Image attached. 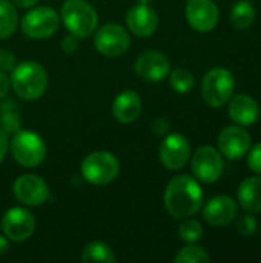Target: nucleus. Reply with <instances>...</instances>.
Listing matches in <instances>:
<instances>
[{
  "mask_svg": "<svg viewBox=\"0 0 261 263\" xmlns=\"http://www.w3.org/2000/svg\"><path fill=\"white\" fill-rule=\"evenodd\" d=\"M165 206L174 219L197 214L203 206V191L198 182L186 174L171 179L165 190Z\"/></svg>",
  "mask_w": 261,
  "mask_h": 263,
  "instance_id": "1",
  "label": "nucleus"
},
{
  "mask_svg": "<svg viewBox=\"0 0 261 263\" xmlns=\"http://www.w3.org/2000/svg\"><path fill=\"white\" fill-rule=\"evenodd\" d=\"M11 86L23 100H37L48 88V74L37 62H22L11 71Z\"/></svg>",
  "mask_w": 261,
  "mask_h": 263,
  "instance_id": "2",
  "label": "nucleus"
},
{
  "mask_svg": "<svg viewBox=\"0 0 261 263\" xmlns=\"http://www.w3.org/2000/svg\"><path fill=\"white\" fill-rule=\"evenodd\" d=\"M62 18L66 29L77 39L91 35L98 25L95 9L85 0H66L62 6Z\"/></svg>",
  "mask_w": 261,
  "mask_h": 263,
  "instance_id": "3",
  "label": "nucleus"
},
{
  "mask_svg": "<svg viewBox=\"0 0 261 263\" xmlns=\"http://www.w3.org/2000/svg\"><path fill=\"white\" fill-rule=\"evenodd\" d=\"M234 88L235 79L229 69L212 68L211 71L206 72L202 82V96L209 106L222 108L231 100Z\"/></svg>",
  "mask_w": 261,
  "mask_h": 263,
  "instance_id": "4",
  "label": "nucleus"
},
{
  "mask_svg": "<svg viewBox=\"0 0 261 263\" xmlns=\"http://www.w3.org/2000/svg\"><path fill=\"white\" fill-rule=\"evenodd\" d=\"M14 160L25 168L38 166L46 156V145L43 139L32 131L18 129L9 143Z\"/></svg>",
  "mask_w": 261,
  "mask_h": 263,
  "instance_id": "5",
  "label": "nucleus"
},
{
  "mask_svg": "<svg viewBox=\"0 0 261 263\" xmlns=\"http://www.w3.org/2000/svg\"><path fill=\"white\" fill-rule=\"evenodd\" d=\"M120 163L117 157L108 151L91 153L82 162V176L92 185H108L117 179Z\"/></svg>",
  "mask_w": 261,
  "mask_h": 263,
  "instance_id": "6",
  "label": "nucleus"
},
{
  "mask_svg": "<svg viewBox=\"0 0 261 263\" xmlns=\"http://www.w3.org/2000/svg\"><path fill=\"white\" fill-rule=\"evenodd\" d=\"M60 25L58 14L48 6H38L26 12L22 18V31L31 39L51 37Z\"/></svg>",
  "mask_w": 261,
  "mask_h": 263,
  "instance_id": "7",
  "label": "nucleus"
},
{
  "mask_svg": "<svg viewBox=\"0 0 261 263\" xmlns=\"http://www.w3.org/2000/svg\"><path fill=\"white\" fill-rule=\"evenodd\" d=\"M191 168H192L194 176L200 182L214 183L222 177L225 163H223V157L220 151L206 145V146H200L194 153L192 160H191Z\"/></svg>",
  "mask_w": 261,
  "mask_h": 263,
  "instance_id": "8",
  "label": "nucleus"
},
{
  "mask_svg": "<svg viewBox=\"0 0 261 263\" xmlns=\"http://www.w3.org/2000/svg\"><path fill=\"white\" fill-rule=\"evenodd\" d=\"M94 45L97 51L106 57H118L125 54L131 45V39L128 31L118 23L103 25L94 39Z\"/></svg>",
  "mask_w": 261,
  "mask_h": 263,
  "instance_id": "9",
  "label": "nucleus"
},
{
  "mask_svg": "<svg viewBox=\"0 0 261 263\" xmlns=\"http://www.w3.org/2000/svg\"><path fill=\"white\" fill-rule=\"evenodd\" d=\"M35 228V219L31 211L14 206L8 210L2 219V230L5 236L12 242L28 240Z\"/></svg>",
  "mask_w": 261,
  "mask_h": 263,
  "instance_id": "10",
  "label": "nucleus"
},
{
  "mask_svg": "<svg viewBox=\"0 0 261 263\" xmlns=\"http://www.w3.org/2000/svg\"><path fill=\"white\" fill-rule=\"evenodd\" d=\"M189 159H191L189 140L178 133H172L166 136V139L160 146L162 163L171 171H178L186 166Z\"/></svg>",
  "mask_w": 261,
  "mask_h": 263,
  "instance_id": "11",
  "label": "nucleus"
},
{
  "mask_svg": "<svg viewBox=\"0 0 261 263\" xmlns=\"http://www.w3.org/2000/svg\"><path fill=\"white\" fill-rule=\"evenodd\" d=\"M217 142L220 153L229 160H240L251 149V136L240 125L226 126L220 133Z\"/></svg>",
  "mask_w": 261,
  "mask_h": 263,
  "instance_id": "12",
  "label": "nucleus"
},
{
  "mask_svg": "<svg viewBox=\"0 0 261 263\" xmlns=\"http://www.w3.org/2000/svg\"><path fill=\"white\" fill-rule=\"evenodd\" d=\"M14 196L28 206H38L43 205L49 199V188L46 182L34 174L20 176L14 182Z\"/></svg>",
  "mask_w": 261,
  "mask_h": 263,
  "instance_id": "13",
  "label": "nucleus"
},
{
  "mask_svg": "<svg viewBox=\"0 0 261 263\" xmlns=\"http://www.w3.org/2000/svg\"><path fill=\"white\" fill-rule=\"evenodd\" d=\"M218 8L212 0H188V23L198 32H209L218 23Z\"/></svg>",
  "mask_w": 261,
  "mask_h": 263,
  "instance_id": "14",
  "label": "nucleus"
},
{
  "mask_svg": "<svg viewBox=\"0 0 261 263\" xmlns=\"http://www.w3.org/2000/svg\"><path fill=\"white\" fill-rule=\"evenodd\" d=\"M135 72L146 82H162L171 72V63L158 51H145L135 60Z\"/></svg>",
  "mask_w": 261,
  "mask_h": 263,
  "instance_id": "15",
  "label": "nucleus"
},
{
  "mask_svg": "<svg viewBox=\"0 0 261 263\" xmlns=\"http://www.w3.org/2000/svg\"><path fill=\"white\" fill-rule=\"evenodd\" d=\"M203 208L205 220L212 227H226L238 214L237 202L229 196H217L206 202Z\"/></svg>",
  "mask_w": 261,
  "mask_h": 263,
  "instance_id": "16",
  "label": "nucleus"
},
{
  "mask_svg": "<svg viewBox=\"0 0 261 263\" xmlns=\"http://www.w3.org/2000/svg\"><path fill=\"white\" fill-rule=\"evenodd\" d=\"M128 28L138 37H149L157 31L158 15L148 5H135L128 11L126 15Z\"/></svg>",
  "mask_w": 261,
  "mask_h": 263,
  "instance_id": "17",
  "label": "nucleus"
},
{
  "mask_svg": "<svg viewBox=\"0 0 261 263\" xmlns=\"http://www.w3.org/2000/svg\"><path fill=\"white\" fill-rule=\"evenodd\" d=\"M228 114L235 125L249 126L254 125L260 117V106L257 100L248 94H238L231 97Z\"/></svg>",
  "mask_w": 261,
  "mask_h": 263,
  "instance_id": "18",
  "label": "nucleus"
},
{
  "mask_svg": "<svg viewBox=\"0 0 261 263\" xmlns=\"http://www.w3.org/2000/svg\"><path fill=\"white\" fill-rule=\"evenodd\" d=\"M140 112H142V99L132 89H126L120 92L112 103V114L120 123L135 122Z\"/></svg>",
  "mask_w": 261,
  "mask_h": 263,
  "instance_id": "19",
  "label": "nucleus"
},
{
  "mask_svg": "<svg viewBox=\"0 0 261 263\" xmlns=\"http://www.w3.org/2000/svg\"><path fill=\"white\" fill-rule=\"evenodd\" d=\"M238 203L248 213H261V177L245 179L237 193Z\"/></svg>",
  "mask_w": 261,
  "mask_h": 263,
  "instance_id": "20",
  "label": "nucleus"
},
{
  "mask_svg": "<svg viewBox=\"0 0 261 263\" xmlns=\"http://www.w3.org/2000/svg\"><path fill=\"white\" fill-rule=\"evenodd\" d=\"M22 126L20 108L14 100H6L0 103V128L6 134H14Z\"/></svg>",
  "mask_w": 261,
  "mask_h": 263,
  "instance_id": "21",
  "label": "nucleus"
},
{
  "mask_svg": "<svg viewBox=\"0 0 261 263\" xmlns=\"http://www.w3.org/2000/svg\"><path fill=\"white\" fill-rule=\"evenodd\" d=\"M82 260L85 263H115L117 259H115L114 251L109 245L95 240V242H91L85 247L83 254H82Z\"/></svg>",
  "mask_w": 261,
  "mask_h": 263,
  "instance_id": "22",
  "label": "nucleus"
},
{
  "mask_svg": "<svg viewBox=\"0 0 261 263\" xmlns=\"http://www.w3.org/2000/svg\"><path fill=\"white\" fill-rule=\"evenodd\" d=\"M231 20L237 29H248L255 20V8L249 0H238L231 9Z\"/></svg>",
  "mask_w": 261,
  "mask_h": 263,
  "instance_id": "23",
  "label": "nucleus"
},
{
  "mask_svg": "<svg viewBox=\"0 0 261 263\" xmlns=\"http://www.w3.org/2000/svg\"><path fill=\"white\" fill-rule=\"evenodd\" d=\"M17 11L8 0H0V39H8L17 28Z\"/></svg>",
  "mask_w": 261,
  "mask_h": 263,
  "instance_id": "24",
  "label": "nucleus"
},
{
  "mask_svg": "<svg viewBox=\"0 0 261 263\" xmlns=\"http://www.w3.org/2000/svg\"><path fill=\"white\" fill-rule=\"evenodd\" d=\"M174 260L175 263H208L211 262V256L205 248L195 243H188V247L178 251Z\"/></svg>",
  "mask_w": 261,
  "mask_h": 263,
  "instance_id": "25",
  "label": "nucleus"
},
{
  "mask_svg": "<svg viewBox=\"0 0 261 263\" xmlns=\"http://www.w3.org/2000/svg\"><path fill=\"white\" fill-rule=\"evenodd\" d=\"M169 82L171 86L178 92V94H188L194 88V76L185 69V68H177L169 74Z\"/></svg>",
  "mask_w": 261,
  "mask_h": 263,
  "instance_id": "26",
  "label": "nucleus"
},
{
  "mask_svg": "<svg viewBox=\"0 0 261 263\" xmlns=\"http://www.w3.org/2000/svg\"><path fill=\"white\" fill-rule=\"evenodd\" d=\"M180 239L186 243H197L203 237V227L198 220L195 219H188L185 220L180 228H178Z\"/></svg>",
  "mask_w": 261,
  "mask_h": 263,
  "instance_id": "27",
  "label": "nucleus"
},
{
  "mask_svg": "<svg viewBox=\"0 0 261 263\" xmlns=\"http://www.w3.org/2000/svg\"><path fill=\"white\" fill-rule=\"evenodd\" d=\"M257 227H258V223H257V219L254 217V216H251V214H245V216H242V217H238L237 219V233L242 236V237H251V236H254L255 234V231H257Z\"/></svg>",
  "mask_w": 261,
  "mask_h": 263,
  "instance_id": "28",
  "label": "nucleus"
},
{
  "mask_svg": "<svg viewBox=\"0 0 261 263\" xmlns=\"http://www.w3.org/2000/svg\"><path fill=\"white\" fill-rule=\"evenodd\" d=\"M248 153H249V156H248L249 170L261 176V142L257 143L252 149H249Z\"/></svg>",
  "mask_w": 261,
  "mask_h": 263,
  "instance_id": "29",
  "label": "nucleus"
},
{
  "mask_svg": "<svg viewBox=\"0 0 261 263\" xmlns=\"http://www.w3.org/2000/svg\"><path fill=\"white\" fill-rule=\"evenodd\" d=\"M15 65H17L15 55L8 49L0 48V71H3V72L12 71L15 68Z\"/></svg>",
  "mask_w": 261,
  "mask_h": 263,
  "instance_id": "30",
  "label": "nucleus"
},
{
  "mask_svg": "<svg viewBox=\"0 0 261 263\" xmlns=\"http://www.w3.org/2000/svg\"><path fill=\"white\" fill-rule=\"evenodd\" d=\"M77 48H78V42H77V37H75L74 34H69V35H66V37L63 39V42H62V49H63L66 54L75 52Z\"/></svg>",
  "mask_w": 261,
  "mask_h": 263,
  "instance_id": "31",
  "label": "nucleus"
},
{
  "mask_svg": "<svg viewBox=\"0 0 261 263\" xmlns=\"http://www.w3.org/2000/svg\"><path fill=\"white\" fill-rule=\"evenodd\" d=\"M168 128H169V123H168V120L163 119V117H157V119L151 123V129H152L157 136L165 134V133L168 131Z\"/></svg>",
  "mask_w": 261,
  "mask_h": 263,
  "instance_id": "32",
  "label": "nucleus"
},
{
  "mask_svg": "<svg viewBox=\"0 0 261 263\" xmlns=\"http://www.w3.org/2000/svg\"><path fill=\"white\" fill-rule=\"evenodd\" d=\"M9 86H11V79L3 71H0V100L8 94Z\"/></svg>",
  "mask_w": 261,
  "mask_h": 263,
  "instance_id": "33",
  "label": "nucleus"
},
{
  "mask_svg": "<svg viewBox=\"0 0 261 263\" xmlns=\"http://www.w3.org/2000/svg\"><path fill=\"white\" fill-rule=\"evenodd\" d=\"M8 146H9V140H8V134L0 128V162L3 160L6 151H8Z\"/></svg>",
  "mask_w": 261,
  "mask_h": 263,
  "instance_id": "34",
  "label": "nucleus"
},
{
  "mask_svg": "<svg viewBox=\"0 0 261 263\" xmlns=\"http://www.w3.org/2000/svg\"><path fill=\"white\" fill-rule=\"evenodd\" d=\"M14 5H17V6H20V8H31V6H34L38 0H11Z\"/></svg>",
  "mask_w": 261,
  "mask_h": 263,
  "instance_id": "35",
  "label": "nucleus"
},
{
  "mask_svg": "<svg viewBox=\"0 0 261 263\" xmlns=\"http://www.w3.org/2000/svg\"><path fill=\"white\" fill-rule=\"evenodd\" d=\"M9 250V242H8V237L5 236H0V256L5 254L6 251Z\"/></svg>",
  "mask_w": 261,
  "mask_h": 263,
  "instance_id": "36",
  "label": "nucleus"
},
{
  "mask_svg": "<svg viewBox=\"0 0 261 263\" xmlns=\"http://www.w3.org/2000/svg\"><path fill=\"white\" fill-rule=\"evenodd\" d=\"M140 3H143V5H148V3H151L152 0H138Z\"/></svg>",
  "mask_w": 261,
  "mask_h": 263,
  "instance_id": "37",
  "label": "nucleus"
}]
</instances>
